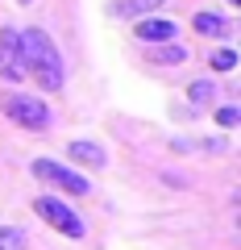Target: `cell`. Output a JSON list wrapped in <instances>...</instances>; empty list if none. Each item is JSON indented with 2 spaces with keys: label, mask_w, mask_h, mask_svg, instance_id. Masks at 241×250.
<instances>
[{
  "label": "cell",
  "mask_w": 241,
  "mask_h": 250,
  "mask_svg": "<svg viewBox=\"0 0 241 250\" xmlns=\"http://www.w3.org/2000/svg\"><path fill=\"white\" fill-rule=\"evenodd\" d=\"M25 246V229L17 225H0V250H21Z\"/></svg>",
  "instance_id": "12"
},
{
  "label": "cell",
  "mask_w": 241,
  "mask_h": 250,
  "mask_svg": "<svg viewBox=\"0 0 241 250\" xmlns=\"http://www.w3.org/2000/svg\"><path fill=\"white\" fill-rule=\"evenodd\" d=\"M229 4H241V0H229Z\"/></svg>",
  "instance_id": "15"
},
{
  "label": "cell",
  "mask_w": 241,
  "mask_h": 250,
  "mask_svg": "<svg viewBox=\"0 0 241 250\" xmlns=\"http://www.w3.org/2000/svg\"><path fill=\"white\" fill-rule=\"evenodd\" d=\"M191 25H196V34H204V38H229V21H224L221 13H196Z\"/></svg>",
  "instance_id": "9"
},
{
  "label": "cell",
  "mask_w": 241,
  "mask_h": 250,
  "mask_svg": "<svg viewBox=\"0 0 241 250\" xmlns=\"http://www.w3.org/2000/svg\"><path fill=\"white\" fill-rule=\"evenodd\" d=\"M0 113L9 117V121H17L21 129H34V134L50 129V108L42 104V96H25V92H4V96H0Z\"/></svg>",
  "instance_id": "2"
},
{
  "label": "cell",
  "mask_w": 241,
  "mask_h": 250,
  "mask_svg": "<svg viewBox=\"0 0 241 250\" xmlns=\"http://www.w3.org/2000/svg\"><path fill=\"white\" fill-rule=\"evenodd\" d=\"M34 213L42 217L46 225H54V229L63 233V238H83V233H88L83 217L75 213L71 205H63L58 196H37V200H34Z\"/></svg>",
  "instance_id": "3"
},
{
  "label": "cell",
  "mask_w": 241,
  "mask_h": 250,
  "mask_svg": "<svg viewBox=\"0 0 241 250\" xmlns=\"http://www.w3.org/2000/svg\"><path fill=\"white\" fill-rule=\"evenodd\" d=\"M21 4H29V0H21Z\"/></svg>",
  "instance_id": "16"
},
{
  "label": "cell",
  "mask_w": 241,
  "mask_h": 250,
  "mask_svg": "<svg viewBox=\"0 0 241 250\" xmlns=\"http://www.w3.org/2000/svg\"><path fill=\"white\" fill-rule=\"evenodd\" d=\"M216 121H221L224 129H229V125H237V121H241V108H237V104H224V108H216Z\"/></svg>",
  "instance_id": "14"
},
{
  "label": "cell",
  "mask_w": 241,
  "mask_h": 250,
  "mask_svg": "<svg viewBox=\"0 0 241 250\" xmlns=\"http://www.w3.org/2000/svg\"><path fill=\"white\" fill-rule=\"evenodd\" d=\"M212 71H233V67H237V54L229 50V46H221V50H212Z\"/></svg>",
  "instance_id": "13"
},
{
  "label": "cell",
  "mask_w": 241,
  "mask_h": 250,
  "mask_svg": "<svg viewBox=\"0 0 241 250\" xmlns=\"http://www.w3.org/2000/svg\"><path fill=\"white\" fill-rule=\"evenodd\" d=\"M34 171L42 184H50V188H58V192H67V196H83L88 192V179L79 175V171H71V167H63V163H54V159H34Z\"/></svg>",
  "instance_id": "4"
},
{
  "label": "cell",
  "mask_w": 241,
  "mask_h": 250,
  "mask_svg": "<svg viewBox=\"0 0 241 250\" xmlns=\"http://www.w3.org/2000/svg\"><path fill=\"white\" fill-rule=\"evenodd\" d=\"M162 4H167V0H108V13L121 17V21H129V17H150Z\"/></svg>",
  "instance_id": "8"
},
{
  "label": "cell",
  "mask_w": 241,
  "mask_h": 250,
  "mask_svg": "<svg viewBox=\"0 0 241 250\" xmlns=\"http://www.w3.org/2000/svg\"><path fill=\"white\" fill-rule=\"evenodd\" d=\"M21 54H25V75L42 92H58L67 83L63 54H58V46H54V38L46 29H25L21 34Z\"/></svg>",
  "instance_id": "1"
},
{
  "label": "cell",
  "mask_w": 241,
  "mask_h": 250,
  "mask_svg": "<svg viewBox=\"0 0 241 250\" xmlns=\"http://www.w3.org/2000/svg\"><path fill=\"white\" fill-rule=\"evenodd\" d=\"M0 80L21 83L25 80V54H21V34L17 29H0Z\"/></svg>",
  "instance_id": "5"
},
{
  "label": "cell",
  "mask_w": 241,
  "mask_h": 250,
  "mask_svg": "<svg viewBox=\"0 0 241 250\" xmlns=\"http://www.w3.org/2000/svg\"><path fill=\"white\" fill-rule=\"evenodd\" d=\"M187 96H191V104H196V108H208L216 100V88H212V80H196L187 88Z\"/></svg>",
  "instance_id": "11"
},
{
  "label": "cell",
  "mask_w": 241,
  "mask_h": 250,
  "mask_svg": "<svg viewBox=\"0 0 241 250\" xmlns=\"http://www.w3.org/2000/svg\"><path fill=\"white\" fill-rule=\"evenodd\" d=\"M67 159L75 163V167H83V171H100L108 163V154H104V146L100 142H88V138H75L71 146H67Z\"/></svg>",
  "instance_id": "6"
},
{
  "label": "cell",
  "mask_w": 241,
  "mask_h": 250,
  "mask_svg": "<svg viewBox=\"0 0 241 250\" xmlns=\"http://www.w3.org/2000/svg\"><path fill=\"white\" fill-rule=\"evenodd\" d=\"M137 38L146 46H158V42H175L179 38V25L167 17H137Z\"/></svg>",
  "instance_id": "7"
},
{
  "label": "cell",
  "mask_w": 241,
  "mask_h": 250,
  "mask_svg": "<svg viewBox=\"0 0 241 250\" xmlns=\"http://www.w3.org/2000/svg\"><path fill=\"white\" fill-rule=\"evenodd\" d=\"M150 59H154V62H162V67H179V62L187 59V50H183L179 42H158V46L150 50Z\"/></svg>",
  "instance_id": "10"
}]
</instances>
